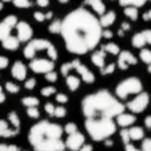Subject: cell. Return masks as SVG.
Listing matches in <instances>:
<instances>
[{"label":"cell","instance_id":"cell-1","mask_svg":"<svg viewBox=\"0 0 151 151\" xmlns=\"http://www.w3.org/2000/svg\"><path fill=\"white\" fill-rule=\"evenodd\" d=\"M99 19L86 8H76L63 19L61 36L68 52L85 55L99 44L102 37Z\"/></svg>","mask_w":151,"mask_h":151},{"label":"cell","instance_id":"cell-2","mask_svg":"<svg viewBox=\"0 0 151 151\" xmlns=\"http://www.w3.org/2000/svg\"><path fill=\"white\" fill-rule=\"evenodd\" d=\"M125 105L109 90L90 93L81 102V110L85 118H117L125 113Z\"/></svg>","mask_w":151,"mask_h":151},{"label":"cell","instance_id":"cell-3","mask_svg":"<svg viewBox=\"0 0 151 151\" xmlns=\"http://www.w3.org/2000/svg\"><path fill=\"white\" fill-rule=\"evenodd\" d=\"M64 127L50 121H40L35 123L28 133V142L35 151H64Z\"/></svg>","mask_w":151,"mask_h":151},{"label":"cell","instance_id":"cell-4","mask_svg":"<svg viewBox=\"0 0 151 151\" xmlns=\"http://www.w3.org/2000/svg\"><path fill=\"white\" fill-rule=\"evenodd\" d=\"M117 126L113 118H85V129L96 142L109 139L117 131Z\"/></svg>","mask_w":151,"mask_h":151},{"label":"cell","instance_id":"cell-5","mask_svg":"<svg viewBox=\"0 0 151 151\" xmlns=\"http://www.w3.org/2000/svg\"><path fill=\"white\" fill-rule=\"evenodd\" d=\"M143 91V83L138 77H129L122 80L115 88V96L119 99H126L129 96H137Z\"/></svg>","mask_w":151,"mask_h":151},{"label":"cell","instance_id":"cell-6","mask_svg":"<svg viewBox=\"0 0 151 151\" xmlns=\"http://www.w3.org/2000/svg\"><path fill=\"white\" fill-rule=\"evenodd\" d=\"M149 104H150L149 93L142 91V93L137 94V96L134 97L131 101H129L127 104H126V107H127V109L130 110L133 114H141V113H143L145 110L147 109Z\"/></svg>","mask_w":151,"mask_h":151},{"label":"cell","instance_id":"cell-7","mask_svg":"<svg viewBox=\"0 0 151 151\" xmlns=\"http://www.w3.org/2000/svg\"><path fill=\"white\" fill-rule=\"evenodd\" d=\"M50 44H52V42L45 39L31 40V41L27 44V47L24 48V57H25L27 60H33L39 50H47Z\"/></svg>","mask_w":151,"mask_h":151},{"label":"cell","instance_id":"cell-8","mask_svg":"<svg viewBox=\"0 0 151 151\" xmlns=\"http://www.w3.org/2000/svg\"><path fill=\"white\" fill-rule=\"evenodd\" d=\"M29 68L35 73H49L55 69V61L47 60V58H33L29 63Z\"/></svg>","mask_w":151,"mask_h":151},{"label":"cell","instance_id":"cell-9","mask_svg":"<svg viewBox=\"0 0 151 151\" xmlns=\"http://www.w3.org/2000/svg\"><path fill=\"white\" fill-rule=\"evenodd\" d=\"M17 23L19 20L15 15H9L0 21V41H3V40L11 36V32H12L13 28H16Z\"/></svg>","mask_w":151,"mask_h":151},{"label":"cell","instance_id":"cell-10","mask_svg":"<svg viewBox=\"0 0 151 151\" xmlns=\"http://www.w3.org/2000/svg\"><path fill=\"white\" fill-rule=\"evenodd\" d=\"M70 63H72V68H73V70H76L78 74H80V77L82 78V81L85 83H93L94 81H96L94 74L91 73V72L86 68V65H83L80 60L76 58V60H72Z\"/></svg>","mask_w":151,"mask_h":151},{"label":"cell","instance_id":"cell-11","mask_svg":"<svg viewBox=\"0 0 151 151\" xmlns=\"http://www.w3.org/2000/svg\"><path fill=\"white\" fill-rule=\"evenodd\" d=\"M138 58L130 52V50H122L118 55V61H117V66L121 70H126L129 69L130 65H137Z\"/></svg>","mask_w":151,"mask_h":151},{"label":"cell","instance_id":"cell-12","mask_svg":"<svg viewBox=\"0 0 151 151\" xmlns=\"http://www.w3.org/2000/svg\"><path fill=\"white\" fill-rule=\"evenodd\" d=\"M83 145H85V137H83V134H81L80 131L68 135V138H66V141H65L66 149L70 151H78Z\"/></svg>","mask_w":151,"mask_h":151},{"label":"cell","instance_id":"cell-13","mask_svg":"<svg viewBox=\"0 0 151 151\" xmlns=\"http://www.w3.org/2000/svg\"><path fill=\"white\" fill-rule=\"evenodd\" d=\"M16 32H17V39L20 42H27L33 36V29L27 21H19L16 25Z\"/></svg>","mask_w":151,"mask_h":151},{"label":"cell","instance_id":"cell-14","mask_svg":"<svg viewBox=\"0 0 151 151\" xmlns=\"http://www.w3.org/2000/svg\"><path fill=\"white\" fill-rule=\"evenodd\" d=\"M11 74L17 81H25L27 80V66L21 61H15L11 69Z\"/></svg>","mask_w":151,"mask_h":151},{"label":"cell","instance_id":"cell-15","mask_svg":"<svg viewBox=\"0 0 151 151\" xmlns=\"http://www.w3.org/2000/svg\"><path fill=\"white\" fill-rule=\"evenodd\" d=\"M135 121H137L135 114H133V113H122V114H119L117 118H115L117 125L122 129L131 127V126L135 123Z\"/></svg>","mask_w":151,"mask_h":151},{"label":"cell","instance_id":"cell-16","mask_svg":"<svg viewBox=\"0 0 151 151\" xmlns=\"http://www.w3.org/2000/svg\"><path fill=\"white\" fill-rule=\"evenodd\" d=\"M90 60H91V63L97 66V68H99V69L105 68V66H106V64H105V61H106V52L102 50V49L101 50H96V52H93Z\"/></svg>","mask_w":151,"mask_h":151},{"label":"cell","instance_id":"cell-17","mask_svg":"<svg viewBox=\"0 0 151 151\" xmlns=\"http://www.w3.org/2000/svg\"><path fill=\"white\" fill-rule=\"evenodd\" d=\"M85 4L89 5L99 16L106 13V5H105V3L102 0H85Z\"/></svg>","mask_w":151,"mask_h":151},{"label":"cell","instance_id":"cell-18","mask_svg":"<svg viewBox=\"0 0 151 151\" xmlns=\"http://www.w3.org/2000/svg\"><path fill=\"white\" fill-rule=\"evenodd\" d=\"M19 133H20V131L15 130L12 126L9 127L8 123L5 122L4 119H0V137H3V138H11V137L17 135Z\"/></svg>","mask_w":151,"mask_h":151},{"label":"cell","instance_id":"cell-19","mask_svg":"<svg viewBox=\"0 0 151 151\" xmlns=\"http://www.w3.org/2000/svg\"><path fill=\"white\" fill-rule=\"evenodd\" d=\"M146 44H147V40H146L145 31L135 33L133 36V39H131V45H133L134 48H137V49H143Z\"/></svg>","mask_w":151,"mask_h":151},{"label":"cell","instance_id":"cell-20","mask_svg":"<svg viewBox=\"0 0 151 151\" xmlns=\"http://www.w3.org/2000/svg\"><path fill=\"white\" fill-rule=\"evenodd\" d=\"M1 45H3V48L7 50H16L19 48V45H20V40L17 39V36H12V35H11L9 37L3 40Z\"/></svg>","mask_w":151,"mask_h":151},{"label":"cell","instance_id":"cell-21","mask_svg":"<svg viewBox=\"0 0 151 151\" xmlns=\"http://www.w3.org/2000/svg\"><path fill=\"white\" fill-rule=\"evenodd\" d=\"M115 19H117V15H115L114 11H109V12H106L105 15H102L99 17V23H101L102 28H109L110 25L114 24Z\"/></svg>","mask_w":151,"mask_h":151},{"label":"cell","instance_id":"cell-22","mask_svg":"<svg viewBox=\"0 0 151 151\" xmlns=\"http://www.w3.org/2000/svg\"><path fill=\"white\" fill-rule=\"evenodd\" d=\"M129 134H130L131 141H143L145 139V130L141 126H131L129 129Z\"/></svg>","mask_w":151,"mask_h":151},{"label":"cell","instance_id":"cell-23","mask_svg":"<svg viewBox=\"0 0 151 151\" xmlns=\"http://www.w3.org/2000/svg\"><path fill=\"white\" fill-rule=\"evenodd\" d=\"M80 83H81V80L77 77V76H72L69 74L66 77V86L70 91H76L78 88H80Z\"/></svg>","mask_w":151,"mask_h":151},{"label":"cell","instance_id":"cell-24","mask_svg":"<svg viewBox=\"0 0 151 151\" xmlns=\"http://www.w3.org/2000/svg\"><path fill=\"white\" fill-rule=\"evenodd\" d=\"M8 121H9V123H11V126H12L15 130H17V131H20V127H21V122H20V118H19V115L16 114L15 111H11V113H8Z\"/></svg>","mask_w":151,"mask_h":151},{"label":"cell","instance_id":"cell-25","mask_svg":"<svg viewBox=\"0 0 151 151\" xmlns=\"http://www.w3.org/2000/svg\"><path fill=\"white\" fill-rule=\"evenodd\" d=\"M147 0H118V3H119V5H122L123 8L125 7H143L145 4H146Z\"/></svg>","mask_w":151,"mask_h":151},{"label":"cell","instance_id":"cell-26","mask_svg":"<svg viewBox=\"0 0 151 151\" xmlns=\"http://www.w3.org/2000/svg\"><path fill=\"white\" fill-rule=\"evenodd\" d=\"M123 13H125L126 17H129L131 21H135L138 20L139 17V13H138V8L137 7H125V9H123Z\"/></svg>","mask_w":151,"mask_h":151},{"label":"cell","instance_id":"cell-27","mask_svg":"<svg viewBox=\"0 0 151 151\" xmlns=\"http://www.w3.org/2000/svg\"><path fill=\"white\" fill-rule=\"evenodd\" d=\"M102 50H105V52L109 53V55H114V56L121 53L119 47H118V44H115V42H107V44H105L104 47H102Z\"/></svg>","mask_w":151,"mask_h":151},{"label":"cell","instance_id":"cell-28","mask_svg":"<svg viewBox=\"0 0 151 151\" xmlns=\"http://www.w3.org/2000/svg\"><path fill=\"white\" fill-rule=\"evenodd\" d=\"M21 104H23L25 107H37L40 104V101L37 97L29 96V97H24V98L21 99Z\"/></svg>","mask_w":151,"mask_h":151},{"label":"cell","instance_id":"cell-29","mask_svg":"<svg viewBox=\"0 0 151 151\" xmlns=\"http://www.w3.org/2000/svg\"><path fill=\"white\" fill-rule=\"evenodd\" d=\"M61 27H63V20L55 19V20L50 23V25L48 27V31L53 35H58V33H61Z\"/></svg>","mask_w":151,"mask_h":151},{"label":"cell","instance_id":"cell-30","mask_svg":"<svg viewBox=\"0 0 151 151\" xmlns=\"http://www.w3.org/2000/svg\"><path fill=\"white\" fill-rule=\"evenodd\" d=\"M139 58H141L145 64L150 65V64H151V50L146 49V48L141 49V52H139Z\"/></svg>","mask_w":151,"mask_h":151},{"label":"cell","instance_id":"cell-31","mask_svg":"<svg viewBox=\"0 0 151 151\" xmlns=\"http://www.w3.org/2000/svg\"><path fill=\"white\" fill-rule=\"evenodd\" d=\"M4 86H5V90H7L8 93L16 94V93H19V91H20V86H19L17 83H15V82H11V81H7Z\"/></svg>","mask_w":151,"mask_h":151},{"label":"cell","instance_id":"cell-32","mask_svg":"<svg viewBox=\"0 0 151 151\" xmlns=\"http://www.w3.org/2000/svg\"><path fill=\"white\" fill-rule=\"evenodd\" d=\"M115 66H117V64H114V63H111V64H107V65L105 66V68L99 69V72H101V74H102V76L111 74L115 70Z\"/></svg>","mask_w":151,"mask_h":151},{"label":"cell","instance_id":"cell-33","mask_svg":"<svg viewBox=\"0 0 151 151\" xmlns=\"http://www.w3.org/2000/svg\"><path fill=\"white\" fill-rule=\"evenodd\" d=\"M47 53H48V57H49V60H52V61L57 60V49H56V47L53 45V42L49 45V48L47 49Z\"/></svg>","mask_w":151,"mask_h":151},{"label":"cell","instance_id":"cell-34","mask_svg":"<svg viewBox=\"0 0 151 151\" xmlns=\"http://www.w3.org/2000/svg\"><path fill=\"white\" fill-rule=\"evenodd\" d=\"M27 115L32 119H37L40 117V111L37 107H27Z\"/></svg>","mask_w":151,"mask_h":151},{"label":"cell","instance_id":"cell-35","mask_svg":"<svg viewBox=\"0 0 151 151\" xmlns=\"http://www.w3.org/2000/svg\"><path fill=\"white\" fill-rule=\"evenodd\" d=\"M77 125L76 123H73V122H69V123H66L65 126H64V131H65L68 135H70V134H73V133H77Z\"/></svg>","mask_w":151,"mask_h":151},{"label":"cell","instance_id":"cell-36","mask_svg":"<svg viewBox=\"0 0 151 151\" xmlns=\"http://www.w3.org/2000/svg\"><path fill=\"white\" fill-rule=\"evenodd\" d=\"M121 135V139H122L123 145H127L131 142V138H130V134H129V129H122L119 133Z\"/></svg>","mask_w":151,"mask_h":151},{"label":"cell","instance_id":"cell-37","mask_svg":"<svg viewBox=\"0 0 151 151\" xmlns=\"http://www.w3.org/2000/svg\"><path fill=\"white\" fill-rule=\"evenodd\" d=\"M72 70H73V68H72V63H70V61L61 65V74H63L64 77H68L69 73H70Z\"/></svg>","mask_w":151,"mask_h":151},{"label":"cell","instance_id":"cell-38","mask_svg":"<svg viewBox=\"0 0 151 151\" xmlns=\"http://www.w3.org/2000/svg\"><path fill=\"white\" fill-rule=\"evenodd\" d=\"M56 94V88L55 86H45V88L41 89V96L42 97H50Z\"/></svg>","mask_w":151,"mask_h":151},{"label":"cell","instance_id":"cell-39","mask_svg":"<svg viewBox=\"0 0 151 151\" xmlns=\"http://www.w3.org/2000/svg\"><path fill=\"white\" fill-rule=\"evenodd\" d=\"M12 3L17 8H28L32 5V3L29 0H12Z\"/></svg>","mask_w":151,"mask_h":151},{"label":"cell","instance_id":"cell-40","mask_svg":"<svg viewBox=\"0 0 151 151\" xmlns=\"http://www.w3.org/2000/svg\"><path fill=\"white\" fill-rule=\"evenodd\" d=\"M66 115V107H64L63 105L56 106V111H55V117L56 118H64Z\"/></svg>","mask_w":151,"mask_h":151},{"label":"cell","instance_id":"cell-41","mask_svg":"<svg viewBox=\"0 0 151 151\" xmlns=\"http://www.w3.org/2000/svg\"><path fill=\"white\" fill-rule=\"evenodd\" d=\"M0 151H20V147L16 145H4L0 143Z\"/></svg>","mask_w":151,"mask_h":151},{"label":"cell","instance_id":"cell-42","mask_svg":"<svg viewBox=\"0 0 151 151\" xmlns=\"http://www.w3.org/2000/svg\"><path fill=\"white\" fill-rule=\"evenodd\" d=\"M44 107H45V111H47V114H48V115H50V117H55L56 106L52 104V102H47Z\"/></svg>","mask_w":151,"mask_h":151},{"label":"cell","instance_id":"cell-43","mask_svg":"<svg viewBox=\"0 0 151 151\" xmlns=\"http://www.w3.org/2000/svg\"><path fill=\"white\" fill-rule=\"evenodd\" d=\"M33 17H35V20H36L37 23H44V21L47 20L45 13L44 12H40V11H36V12L33 13Z\"/></svg>","mask_w":151,"mask_h":151},{"label":"cell","instance_id":"cell-44","mask_svg":"<svg viewBox=\"0 0 151 151\" xmlns=\"http://www.w3.org/2000/svg\"><path fill=\"white\" fill-rule=\"evenodd\" d=\"M142 151H151V138H145L141 145Z\"/></svg>","mask_w":151,"mask_h":151},{"label":"cell","instance_id":"cell-45","mask_svg":"<svg viewBox=\"0 0 151 151\" xmlns=\"http://www.w3.org/2000/svg\"><path fill=\"white\" fill-rule=\"evenodd\" d=\"M56 101H57L60 105H64V104H66V102L69 101V98H68V96H66V94L58 93V94H56Z\"/></svg>","mask_w":151,"mask_h":151},{"label":"cell","instance_id":"cell-46","mask_svg":"<svg viewBox=\"0 0 151 151\" xmlns=\"http://www.w3.org/2000/svg\"><path fill=\"white\" fill-rule=\"evenodd\" d=\"M24 86H25V89H28V90H33L35 86H36V80H35V78L25 80V82H24Z\"/></svg>","mask_w":151,"mask_h":151},{"label":"cell","instance_id":"cell-47","mask_svg":"<svg viewBox=\"0 0 151 151\" xmlns=\"http://www.w3.org/2000/svg\"><path fill=\"white\" fill-rule=\"evenodd\" d=\"M45 80L49 81V82H56V81H57V73H56L55 70L49 72V73L45 74Z\"/></svg>","mask_w":151,"mask_h":151},{"label":"cell","instance_id":"cell-48","mask_svg":"<svg viewBox=\"0 0 151 151\" xmlns=\"http://www.w3.org/2000/svg\"><path fill=\"white\" fill-rule=\"evenodd\" d=\"M8 64H9V60L5 56H0V69H5Z\"/></svg>","mask_w":151,"mask_h":151},{"label":"cell","instance_id":"cell-49","mask_svg":"<svg viewBox=\"0 0 151 151\" xmlns=\"http://www.w3.org/2000/svg\"><path fill=\"white\" fill-rule=\"evenodd\" d=\"M114 36V33H113L111 31H110V29H104V32H102V37H104V39H111V37Z\"/></svg>","mask_w":151,"mask_h":151},{"label":"cell","instance_id":"cell-50","mask_svg":"<svg viewBox=\"0 0 151 151\" xmlns=\"http://www.w3.org/2000/svg\"><path fill=\"white\" fill-rule=\"evenodd\" d=\"M125 151H142L141 149H138V147H135L133 143H127V145H125Z\"/></svg>","mask_w":151,"mask_h":151},{"label":"cell","instance_id":"cell-51","mask_svg":"<svg viewBox=\"0 0 151 151\" xmlns=\"http://www.w3.org/2000/svg\"><path fill=\"white\" fill-rule=\"evenodd\" d=\"M142 19H143L145 21H151V9L146 11V12L142 15Z\"/></svg>","mask_w":151,"mask_h":151},{"label":"cell","instance_id":"cell-52","mask_svg":"<svg viewBox=\"0 0 151 151\" xmlns=\"http://www.w3.org/2000/svg\"><path fill=\"white\" fill-rule=\"evenodd\" d=\"M36 3H37V5L39 7H48V4H49V0H36Z\"/></svg>","mask_w":151,"mask_h":151},{"label":"cell","instance_id":"cell-53","mask_svg":"<svg viewBox=\"0 0 151 151\" xmlns=\"http://www.w3.org/2000/svg\"><path fill=\"white\" fill-rule=\"evenodd\" d=\"M145 126H146V129L151 130V115H147V117L145 118Z\"/></svg>","mask_w":151,"mask_h":151},{"label":"cell","instance_id":"cell-54","mask_svg":"<svg viewBox=\"0 0 151 151\" xmlns=\"http://www.w3.org/2000/svg\"><path fill=\"white\" fill-rule=\"evenodd\" d=\"M131 25L127 23V21H123L122 24H121V29H123V31H130Z\"/></svg>","mask_w":151,"mask_h":151},{"label":"cell","instance_id":"cell-55","mask_svg":"<svg viewBox=\"0 0 151 151\" xmlns=\"http://www.w3.org/2000/svg\"><path fill=\"white\" fill-rule=\"evenodd\" d=\"M145 35H146L147 44H150V45H151V29H146V31H145Z\"/></svg>","mask_w":151,"mask_h":151},{"label":"cell","instance_id":"cell-56","mask_svg":"<svg viewBox=\"0 0 151 151\" xmlns=\"http://www.w3.org/2000/svg\"><path fill=\"white\" fill-rule=\"evenodd\" d=\"M78 151H93V146L91 145H83Z\"/></svg>","mask_w":151,"mask_h":151},{"label":"cell","instance_id":"cell-57","mask_svg":"<svg viewBox=\"0 0 151 151\" xmlns=\"http://www.w3.org/2000/svg\"><path fill=\"white\" fill-rule=\"evenodd\" d=\"M4 101H5V94H4V91H3V88L0 86V104H3Z\"/></svg>","mask_w":151,"mask_h":151},{"label":"cell","instance_id":"cell-58","mask_svg":"<svg viewBox=\"0 0 151 151\" xmlns=\"http://www.w3.org/2000/svg\"><path fill=\"white\" fill-rule=\"evenodd\" d=\"M104 142H105V146H107V147L113 146V141H111V139H106V141H104Z\"/></svg>","mask_w":151,"mask_h":151},{"label":"cell","instance_id":"cell-59","mask_svg":"<svg viewBox=\"0 0 151 151\" xmlns=\"http://www.w3.org/2000/svg\"><path fill=\"white\" fill-rule=\"evenodd\" d=\"M45 16H47V20H50V19L53 17V12H52V11H49V12L45 13Z\"/></svg>","mask_w":151,"mask_h":151},{"label":"cell","instance_id":"cell-60","mask_svg":"<svg viewBox=\"0 0 151 151\" xmlns=\"http://www.w3.org/2000/svg\"><path fill=\"white\" fill-rule=\"evenodd\" d=\"M123 35H125V31H123V29H118V36L123 37Z\"/></svg>","mask_w":151,"mask_h":151},{"label":"cell","instance_id":"cell-61","mask_svg":"<svg viewBox=\"0 0 151 151\" xmlns=\"http://www.w3.org/2000/svg\"><path fill=\"white\" fill-rule=\"evenodd\" d=\"M58 3H61V4H66V3H69V0H58Z\"/></svg>","mask_w":151,"mask_h":151},{"label":"cell","instance_id":"cell-62","mask_svg":"<svg viewBox=\"0 0 151 151\" xmlns=\"http://www.w3.org/2000/svg\"><path fill=\"white\" fill-rule=\"evenodd\" d=\"M147 72L151 73V64H150V65H147Z\"/></svg>","mask_w":151,"mask_h":151},{"label":"cell","instance_id":"cell-63","mask_svg":"<svg viewBox=\"0 0 151 151\" xmlns=\"http://www.w3.org/2000/svg\"><path fill=\"white\" fill-rule=\"evenodd\" d=\"M3 5H4V3H3V1H1V0H0V11H1V9H3Z\"/></svg>","mask_w":151,"mask_h":151},{"label":"cell","instance_id":"cell-64","mask_svg":"<svg viewBox=\"0 0 151 151\" xmlns=\"http://www.w3.org/2000/svg\"><path fill=\"white\" fill-rule=\"evenodd\" d=\"M3 3H8V1H12V0H1Z\"/></svg>","mask_w":151,"mask_h":151}]
</instances>
